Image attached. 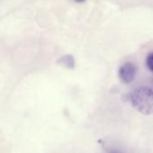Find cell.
I'll return each mask as SVG.
<instances>
[{
	"mask_svg": "<svg viewBox=\"0 0 153 153\" xmlns=\"http://www.w3.org/2000/svg\"><path fill=\"white\" fill-rule=\"evenodd\" d=\"M146 65H147L148 68L151 72H153V52H151L148 55V57L146 59Z\"/></svg>",
	"mask_w": 153,
	"mask_h": 153,
	"instance_id": "4",
	"label": "cell"
},
{
	"mask_svg": "<svg viewBox=\"0 0 153 153\" xmlns=\"http://www.w3.org/2000/svg\"><path fill=\"white\" fill-rule=\"evenodd\" d=\"M133 108L144 115L153 114V90L147 87L136 88L131 95Z\"/></svg>",
	"mask_w": 153,
	"mask_h": 153,
	"instance_id": "1",
	"label": "cell"
},
{
	"mask_svg": "<svg viewBox=\"0 0 153 153\" xmlns=\"http://www.w3.org/2000/svg\"><path fill=\"white\" fill-rule=\"evenodd\" d=\"M59 63L62 64L63 66H66L68 68H74V65H75V60H74V58L71 56V55H66V56H63L62 58H60L58 61Z\"/></svg>",
	"mask_w": 153,
	"mask_h": 153,
	"instance_id": "3",
	"label": "cell"
},
{
	"mask_svg": "<svg viewBox=\"0 0 153 153\" xmlns=\"http://www.w3.org/2000/svg\"><path fill=\"white\" fill-rule=\"evenodd\" d=\"M109 153H121V152H119L118 150H114V149H113V150H110V151H109Z\"/></svg>",
	"mask_w": 153,
	"mask_h": 153,
	"instance_id": "5",
	"label": "cell"
},
{
	"mask_svg": "<svg viewBox=\"0 0 153 153\" xmlns=\"http://www.w3.org/2000/svg\"><path fill=\"white\" fill-rule=\"evenodd\" d=\"M74 1L78 2V3H82V2H85L86 0H74Z\"/></svg>",
	"mask_w": 153,
	"mask_h": 153,
	"instance_id": "6",
	"label": "cell"
},
{
	"mask_svg": "<svg viewBox=\"0 0 153 153\" xmlns=\"http://www.w3.org/2000/svg\"><path fill=\"white\" fill-rule=\"evenodd\" d=\"M136 67L131 62H125L119 69V78L124 84L131 83L136 76Z\"/></svg>",
	"mask_w": 153,
	"mask_h": 153,
	"instance_id": "2",
	"label": "cell"
}]
</instances>
